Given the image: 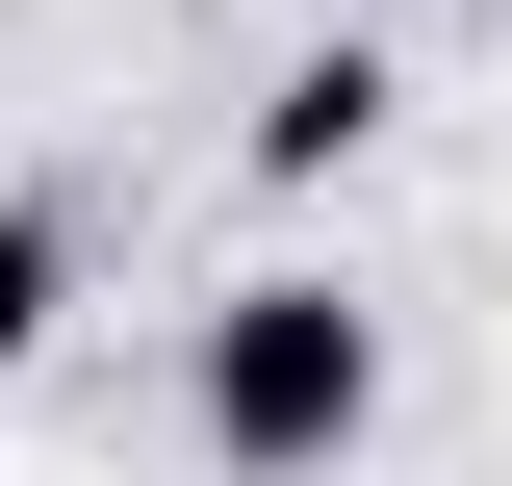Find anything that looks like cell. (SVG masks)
Listing matches in <instances>:
<instances>
[{
  "label": "cell",
  "mask_w": 512,
  "mask_h": 486,
  "mask_svg": "<svg viewBox=\"0 0 512 486\" xmlns=\"http://www.w3.org/2000/svg\"><path fill=\"white\" fill-rule=\"evenodd\" d=\"M359 435H384V307H333V282H231L205 307V461L308 486V461H359Z\"/></svg>",
  "instance_id": "obj_1"
},
{
  "label": "cell",
  "mask_w": 512,
  "mask_h": 486,
  "mask_svg": "<svg viewBox=\"0 0 512 486\" xmlns=\"http://www.w3.org/2000/svg\"><path fill=\"white\" fill-rule=\"evenodd\" d=\"M333 154H384V52H359V26L256 77V180H333Z\"/></svg>",
  "instance_id": "obj_2"
},
{
  "label": "cell",
  "mask_w": 512,
  "mask_h": 486,
  "mask_svg": "<svg viewBox=\"0 0 512 486\" xmlns=\"http://www.w3.org/2000/svg\"><path fill=\"white\" fill-rule=\"evenodd\" d=\"M52 307H77V231H52V205H0V359H26Z\"/></svg>",
  "instance_id": "obj_3"
}]
</instances>
